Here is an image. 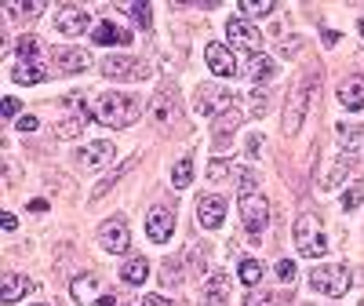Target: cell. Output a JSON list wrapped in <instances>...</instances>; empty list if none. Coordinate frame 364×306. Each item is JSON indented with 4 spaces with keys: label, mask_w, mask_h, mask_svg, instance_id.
Listing matches in <instances>:
<instances>
[{
    "label": "cell",
    "mask_w": 364,
    "mask_h": 306,
    "mask_svg": "<svg viewBox=\"0 0 364 306\" xmlns=\"http://www.w3.org/2000/svg\"><path fill=\"white\" fill-rule=\"evenodd\" d=\"M142 113V102L124 91H102L95 99V120L106 128H132Z\"/></svg>",
    "instance_id": "1"
},
{
    "label": "cell",
    "mask_w": 364,
    "mask_h": 306,
    "mask_svg": "<svg viewBox=\"0 0 364 306\" xmlns=\"http://www.w3.org/2000/svg\"><path fill=\"white\" fill-rule=\"evenodd\" d=\"M317 88H321V77H317V73H302V80L295 84L291 99H288V113H284V135H299L302 120H306V113H310V102H314V95H317Z\"/></svg>",
    "instance_id": "2"
},
{
    "label": "cell",
    "mask_w": 364,
    "mask_h": 306,
    "mask_svg": "<svg viewBox=\"0 0 364 306\" xmlns=\"http://www.w3.org/2000/svg\"><path fill=\"white\" fill-rule=\"evenodd\" d=\"M295 248L299 255L306 259H321L328 255V233H324V223L317 216H310V211H302V216L295 219Z\"/></svg>",
    "instance_id": "3"
},
{
    "label": "cell",
    "mask_w": 364,
    "mask_h": 306,
    "mask_svg": "<svg viewBox=\"0 0 364 306\" xmlns=\"http://www.w3.org/2000/svg\"><path fill=\"white\" fill-rule=\"evenodd\" d=\"M70 295L80 306H117V295L102 285L99 273H77V278L70 281Z\"/></svg>",
    "instance_id": "4"
},
{
    "label": "cell",
    "mask_w": 364,
    "mask_h": 306,
    "mask_svg": "<svg viewBox=\"0 0 364 306\" xmlns=\"http://www.w3.org/2000/svg\"><path fill=\"white\" fill-rule=\"evenodd\" d=\"M310 285H314L321 295L339 299V295H346V292H350V266H343V263L317 266V270H310Z\"/></svg>",
    "instance_id": "5"
},
{
    "label": "cell",
    "mask_w": 364,
    "mask_h": 306,
    "mask_svg": "<svg viewBox=\"0 0 364 306\" xmlns=\"http://www.w3.org/2000/svg\"><path fill=\"white\" fill-rule=\"evenodd\" d=\"M233 102H237V95H233V91H226L223 84H200L197 88V99H193V110L200 117H215V113L230 110Z\"/></svg>",
    "instance_id": "6"
},
{
    "label": "cell",
    "mask_w": 364,
    "mask_h": 306,
    "mask_svg": "<svg viewBox=\"0 0 364 306\" xmlns=\"http://www.w3.org/2000/svg\"><path fill=\"white\" fill-rule=\"evenodd\" d=\"M240 219H245V226L252 233H262L266 223H269V201L255 190H245L240 194Z\"/></svg>",
    "instance_id": "7"
},
{
    "label": "cell",
    "mask_w": 364,
    "mask_h": 306,
    "mask_svg": "<svg viewBox=\"0 0 364 306\" xmlns=\"http://www.w3.org/2000/svg\"><path fill=\"white\" fill-rule=\"evenodd\" d=\"M99 244H102L109 255H120V252L132 248V230H128L124 216H113L109 223L99 226Z\"/></svg>",
    "instance_id": "8"
},
{
    "label": "cell",
    "mask_w": 364,
    "mask_h": 306,
    "mask_svg": "<svg viewBox=\"0 0 364 306\" xmlns=\"http://www.w3.org/2000/svg\"><path fill=\"white\" fill-rule=\"evenodd\" d=\"M226 41L240 51H252V55H262V37L259 29L248 22V19H230L226 22Z\"/></svg>",
    "instance_id": "9"
},
{
    "label": "cell",
    "mask_w": 364,
    "mask_h": 306,
    "mask_svg": "<svg viewBox=\"0 0 364 306\" xmlns=\"http://www.w3.org/2000/svg\"><path fill=\"white\" fill-rule=\"evenodd\" d=\"M87 26H91V15L80 4H66V8H58V15H55V29L63 37H80Z\"/></svg>",
    "instance_id": "10"
},
{
    "label": "cell",
    "mask_w": 364,
    "mask_h": 306,
    "mask_svg": "<svg viewBox=\"0 0 364 306\" xmlns=\"http://www.w3.org/2000/svg\"><path fill=\"white\" fill-rule=\"evenodd\" d=\"M109 161H113V142H109V139H95V142L80 146V153H77V164L87 168V172H99V168H106Z\"/></svg>",
    "instance_id": "11"
},
{
    "label": "cell",
    "mask_w": 364,
    "mask_h": 306,
    "mask_svg": "<svg viewBox=\"0 0 364 306\" xmlns=\"http://www.w3.org/2000/svg\"><path fill=\"white\" fill-rule=\"evenodd\" d=\"M197 223H200L204 230H219V226L226 223V201H223L219 194H204V197L197 201Z\"/></svg>",
    "instance_id": "12"
},
{
    "label": "cell",
    "mask_w": 364,
    "mask_h": 306,
    "mask_svg": "<svg viewBox=\"0 0 364 306\" xmlns=\"http://www.w3.org/2000/svg\"><path fill=\"white\" fill-rule=\"evenodd\" d=\"M102 73L113 77V80H139L146 70H142L139 58H132V55H109L102 63Z\"/></svg>",
    "instance_id": "13"
},
{
    "label": "cell",
    "mask_w": 364,
    "mask_h": 306,
    "mask_svg": "<svg viewBox=\"0 0 364 306\" xmlns=\"http://www.w3.org/2000/svg\"><path fill=\"white\" fill-rule=\"evenodd\" d=\"M204 58H208V70L215 73V77H233L237 73V58H233V51L226 48V44H208L204 48Z\"/></svg>",
    "instance_id": "14"
},
{
    "label": "cell",
    "mask_w": 364,
    "mask_h": 306,
    "mask_svg": "<svg viewBox=\"0 0 364 306\" xmlns=\"http://www.w3.org/2000/svg\"><path fill=\"white\" fill-rule=\"evenodd\" d=\"M146 233H149V241H154V244H168V237L175 233V216H171V208H154V211H149Z\"/></svg>",
    "instance_id": "15"
},
{
    "label": "cell",
    "mask_w": 364,
    "mask_h": 306,
    "mask_svg": "<svg viewBox=\"0 0 364 306\" xmlns=\"http://www.w3.org/2000/svg\"><path fill=\"white\" fill-rule=\"evenodd\" d=\"M33 288H37V285L29 281V278H22V273H4V285H0V299L11 306V302H22Z\"/></svg>",
    "instance_id": "16"
},
{
    "label": "cell",
    "mask_w": 364,
    "mask_h": 306,
    "mask_svg": "<svg viewBox=\"0 0 364 306\" xmlns=\"http://www.w3.org/2000/svg\"><path fill=\"white\" fill-rule=\"evenodd\" d=\"M339 102L350 113H360L364 110V77H346L339 84Z\"/></svg>",
    "instance_id": "17"
},
{
    "label": "cell",
    "mask_w": 364,
    "mask_h": 306,
    "mask_svg": "<svg viewBox=\"0 0 364 306\" xmlns=\"http://www.w3.org/2000/svg\"><path fill=\"white\" fill-rule=\"evenodd\" d=\"M91 41H95L99 48H106V44H132V33H128V29H120V26H113V22L106 19V22H99L95 29H91Z\"/></svg>",
    "instance_id": "18"
},
{
    "label": "cell",
    "mask_w": 364,
    "mask_h": 306,
    "mask_svg": "<svg viewBox=\"0 0 364 306\" xmlns=\"http://www.w3.org/2000/svg\"><path fill=\"white\" fill-rule=\"evenodd\" d=\"M55 66L63 70V73H80V70H87V66H91V55H87V51H80V48H66V51H58Z\"/></svg>",
    "instance_id": "19"
},
{
    "label": "cell",
    "mask_w": 364,
    "mask_h": 306,
    "mask_svg": "<svg viewBox=\"0 0 364 306\" xmlns=\"http://www.w3.org/2000/svg\"><path fill=\"white\" fill-rule=\"evenodd\" d=\"M149 278V263L142 259V255H132V259H124V266H120V281H124V285H142Z\"/></svg>",
    "instance_id": "20"
},
{
    "label": "cell",
    "mask_w": 364,
    "mask_h": 306,
    "mask_svg": "<svg viewBox=\"0 0 364 306\" xmlns=\"http://www.w3.org/2000/svg\"><path fill=\"white\" fill-rule=\"evenodd\" d=\"M226 299H230V285H226L223 273L208 278V285H204V302H208V306H226Z\"/></svg>",
    "instance_id": "21"
},
{
    "label": "cell",
    "mask_w": 364,
    "mask_h": 306,
    "mask_svg": "<svg viewBox=\"0 0 364 306\" xmlns=\"http://www.w3.org/2000/svg\"><path fill=\"white\" fill-rule=\"evenodd\" d=\"M44 77H48L44 63H18V66L11 70V80H15V84H41Z\"/></svg>",
    "instance_id": "22"
},
{
    "label": "cell",
    "mask_w": 364,
    "mask_h": 306,
    "mask_svg": "<svg viewBox=\"0 0 364 306\" xmlns=\"http://www.w3.org/2000/svg\"><path fill=\"white\" fill-rule=\"evenodd\" d=\"M15 51H18V63H37V58L44 55V44H41V37H18V44H15Z\"/></svg>",
    "instance_id": "23"
},
{
    "label": "cell",
    "mask_w": 364,
    "mask_h": 306,
    "mask_svg": "<svg viewBox=\"0 0 364 306\" xmlns=\"http://www.w3.org/2000/svg\"><path fill=\"white\" fill-rule=\"evenodd\" d=\"M237 278H240V285L259 288V281H262V263H259V259H240V266H237Z\"/></svg>",
    "instance_id": "24"
},
{
    "label": "cell",
    "mask_w": 364,
    "mask_h": 306,
    "mask_svg": "<svg viewBox=\"0 0 364 306\" xmlns=\"http://www.w3.org/2000/svg\"><path fill=\"white\" fill-rule=\"evenodd\" d=\"M248 77L255 84H266L273 77V58L269 55H252V63H248Z\"/></svg>",
    "instance_id": "25"
},
{
    "label": "cell",
    "mask_w": 364,
    "mask_h": 306,
    "mask_svg": "<svg viewBox=\"0 0 364 306\" xmlns=\"http://www.w3.org/2000/svg\"><path fill=\"white\" fill-rule=\"evenodd\" d=\"M171 182H175V190H186L190 182H193V161H190V157L175 161V168H171Z\"/></svg>",
    "instance_id": "26"
},
{
    "label": "cell",
    "mask_w": 364,
    "mask_h": 306,
    "mask_svg": "<svg viewBox=\"0 0 364 306\" xmlns=\"http://www.w3.org/2000/svg\"><path fill=\"white\" fill-rule=\"evenodd\" d=\"M237 125H240V113H237V110H230L226 117H219V120H215V139H219V142H223V139L230 142V132H233Z\"/></svg>",
    "instance_id": "27"
},
{
    "label": "cell",
    "mask_w": 364,
    "mask_h": 306,
    "mask_svg": "<svg viewBox=\"0 0 364 306\" xmlns=\"http://www.w3.org/2000/svg\"><path fill=\"white\" fill-rule=\"evenodd\" d=\"M120 11H128L142 29H149V26H154V19H149V15H154V11H149V4H120Z\"/></svg>",
    "instance_id": "28"
},
{
    "label": "cell",
    "mask_w": 364,
    "mask_h": 306,
    "mask_svg": "<svg viewBox=\"0 0 364 306\" xmlns=\"http://www.w3.org/2000/svg\"><path fill=\"white\" fill-rule=\"evenodd\" d=\"M240 11L245 15H273L277 4H273V0H240Z\"/></svg>",
    "instance_id": "29"
},
{
    "label": "cell",
    "mask_w": 364,
    "mask_h": 306,
    "mask_svg": "<svg viewBox=\"0 0 364 306\" xmlns=\"http://www.w3.org/2000/svg\"><path fill=\"white\" fill-rule=\"evenodd\" d=\"M4 11H8V15H26V19H33V15H44L48 4H44V0H33V4H8Z\"/></svg>",
    "instance_id": "30"
},
{
    "label": "cell",
    "mask_w": 364,
    "mask_h": 306,
    "mask_svg": "<svg viewBox=\"0 0 364 306\" xmlns=\"http://www.w3.org/2000/svg\"><path fill=\"white\" fill-rule=\"evenodd\" d=\"M360 135H364V132H360L357 125H343V128H339V146H346V149H353V146L360 142Z\"/></svg>",
    "instance_id": "31"
},
{
    "label": "cell",
    "mask_w": 364,
    "mask_h": 306,
    "mask_svg": "<svg viewBox=\"0 0 364 306\" xmlns=\"http://www.w3.org/2000/svg\"><path fill=\"white\" fill-rule=\"evenodd\" d=\"M80 128H84V113H80L77 120H66V125H58V128H55V135H58V139H73Z\"/></svg>",
    "instance_id": "32"
},
{
    "label": "cell",
    "mask_w": 364,
    "mask_h": 306,
    "mask_svg": "<svg viewBox=\"0 0 364 306\" xmlns=\"http://www.w3.org/2000/svg\"><path fill=\"white\" fill-rule=\"evenodd\" d=\"M273 270H277V278H281L284 285L295 281V263H291V259H277V266H273Z\"/></svg>",
    "instance_id": "33"
},
{
    "label": "cell",
    "mask_w": 364,
    "mask_h": 306,
    "mask_svg": "<svg viewBox=\"0 0 364 306\" xmlns=\"http://www.w3.org/2000/svg\"><path fill=\"white\" fill-rule=\"evenodd\" d=\"M360 201H364V186H353V190H346V197H343V208H346V211H353Z\"/></svg>",
    "instance_id": "34"
},
{
    "label": "cell",
    "mask_w": 364,
    "mask_h": 306,
    "mask_svg": "<svg viewBox=\"0 0 364 306\" xmlns=\"http://www.w3.org/2000/svg\"><path fill=\"white\" fill-rule=\"evenodd\" d=\"M18 110H22V102H18V99H11V95L4 99V106H0V113H4V117H18Z\"/></svg>",
    "instance_id": "35"
},
{
    "label": "cell",
    "mask_w": 364,
    "mask_h": 306,
    "mask_svg": "<svg viewBox=\"0 0 364 306\" xmlns=\"http://www.w3.org/2000/svg\"><path fill=\"white\" fill-rule=\"evenodd\" d=\"M37 128H41L37 117H18V132H37Z\"/></svg>",
    "instance_id": "36"
},
{
    "label": "cell",
    "mask_w": 364,
    "mask_h": 306,
    "mask_svg": "<svg viewBox=\"0 0 364 306\" xmlns=\"http://www.w3.org/2000/svg\"><path fill=\"white\" fill-rule=\"evenodd\" d=\"M245 306H277V302H273L269 295H248V299H245Z\"/></svg>",
    "instance_id": "37"
},
{
    "label": "cell",
    "mask_w": 364,
    "mask_h": 306,
    "mask_svg": "<svg viewBox=\"0 0 364 306\" xmlns=\"http://www.w3.org/2000/svg\"><path fill=\"white\" fill-rule=\"evenodd\" d=\"M252 113H255V117L266 113V99H262V95H252Z\"/></svg>",
    "instance_id": "38"
},
{
    "label": "cell",
    "mask_w": 364,
    "mask_h": 306,
    "mask_svg": "<svg viewBox=\"0 0 364 306\" xmlns=\"http://www.w3.org/2000/svg\"><path fill=\"white\" fill-rule=\"evenodd\" d=\"M142 306H171V302H168L164 295H146V299H142Z\"/></svg>",
    "instance_id": "39"
},
{
    "label": "cell",
    "mask_w": 364,
    "mask_h": 306,
    "mask_svg": "<svg viewBox=\"0 0 364 306\" xmlns=\"http://www.w3.org/2000/svg\"><path fill=\"white\" fill-rule=\"evenodd\" d=\"M321 37H324V44H339V33H336V29H324Z\"/></svg>",
    "instance_id": "40"
},
{
    "label": "cell",
    "mask_w": 364,
    "mask_h": 306,
    "mask_svg": "<svg viewBox=\"0 0 364 306\" xmlns=\"http://www.w3.org/2000/svg\"><path fill=\"white\" fill-rule=\"evenodd\" d=\"M15 226H18V219L11 216V211H4V230H15Z\"/></svg>",
    "instance_id": "41"
},
{
    "label": "cell",
    "mask_w": 364,
    "mask_h": 306,
    "mask_svg": "<svg viewBox=\"0 0 364 306\" xmlns=\"http://www.w3.org/2000/svg\"><path fill=\"white\" fill-rule=\"evenodd\" d=\"M357 29H360V37H364V19H360V26H357Z\"/></svg>",
    "instance_id": "42"
},
{
    "label": "cell",
    "mask_w": 364,
    "mask_h": 306,
    "mask_svg": "<svg viewBox=\"0 0 364 306\" xmlns=\"http://www.w3.org/2000/svg\"><path fill=\"white\" fill-rule=\"evenodd\" d=\"M37 306H48V302H37Z\"/></svg>",
    "instance_id": "43"
}]
</instances>
